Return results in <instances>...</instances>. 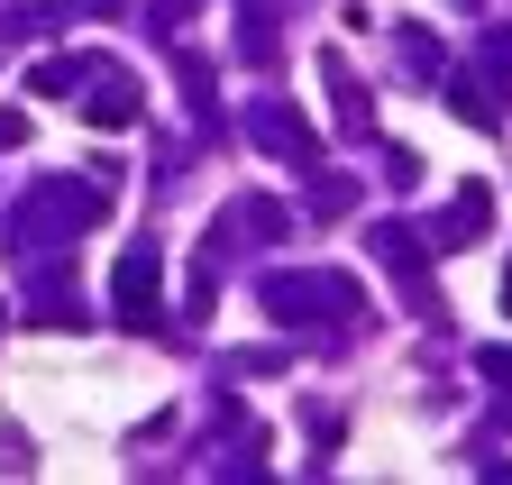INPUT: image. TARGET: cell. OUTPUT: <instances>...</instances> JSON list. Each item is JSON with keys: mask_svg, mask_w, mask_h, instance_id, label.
Segmentation results:
<instances>
[{"mask_svg": "<svg viewBox=\"0 0 512 485\" xmlns=\"http://www.w3.org/2000/svg\"><path fill=\"white\" fill-rule=\"evenodd\" d=\"M110 302H119V321H156V257H128L119 266V284H110Z\"/></svg>", "mask_w": 512, "mask_h": 485, "instance_id": "1", "label": "cell"}, {"mask_svg": "<svg viewBox=\"0 0 512 485\" xmlns=\"http://www.w3.org/2000/svg\"><path fill=\"white\" fill-rule=\"evenodd\" d=\"M83 119H92V129H128V119H138V83H128V74H110V83L83 101Z\"/></svg>", "mask_w": 512, "mask_h": 485, "instance_id": "2", "label": "cell"}]
</instances>
